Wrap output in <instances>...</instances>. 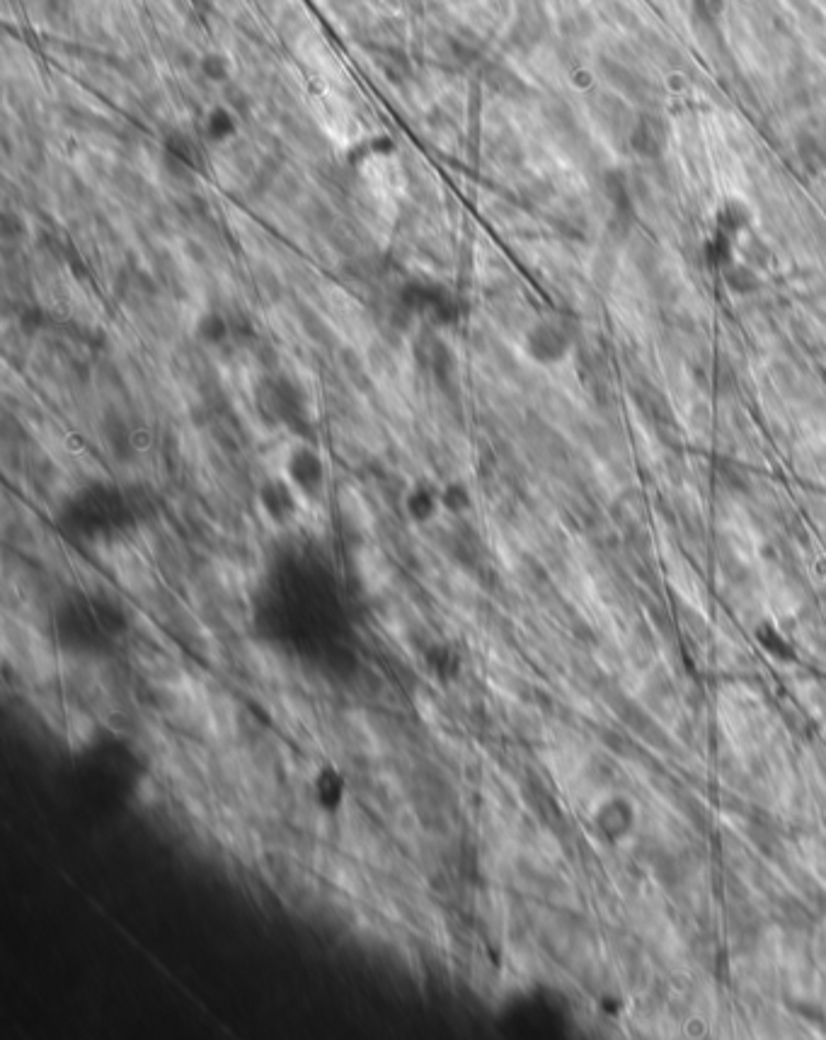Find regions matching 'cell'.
<instances>
[{"mask_svg":"<svg viewBox=\"0 0 826 1040\" xmlns=\"http://www.w3.org/2000/svg\"><path fill=\"white\" fill-rule=\"evenodd\" d=\"M272 471H277L311 510L328 493L330 485V461L313 442L294 439L279 451Z\"/></svg>","mask_w":826,"mask_h":1040,"instance_id":"cell-1","label":"cell"},{"mask_svg":"<svg viewBox=\"0 0 826 1040\" xmlns=\"http://www.w3.org/2000/svg\"><path fill=\"white\" fill-rule=\"evenodd\" d=\"M255 505L262 522L274 531L291 529L298 519L308 512V505L303 502V497L298 495L277 471L269 473V476L257 485Z\"/></svg>","mask_w":826,"mask_h":1040,"instance_id":"cell-2","label":"cell"},{"mask_svg":"<svg viewBox=\"0 0 826 1040\" xmlns=\"http://www.w3.org/2000/svg\"><path fill=\"white\" fill-rule=\"evenodd\" d=\"M524 345L526 354H529L533 362L550 367V364H560L562 359L567 357L572 340L562 323H555V320H538L536 325H531L529 333H526Z\"/></svg>","mask_w":826,"mask_h":1040,"instance_id":"cell-3","label":"cell"},{"mask_svg":"<svg viewBox=\"0 0 826 1040\" xmlns=\"http://www.w3.org/2000/svg\"><path fill=\"white\" fill-rule=\"evenodd\" d=\"M403 512L407 522L415 527H429L446 517L444 502H441V483L432 480H417L403 495Z\"/></svg>","mask_w":826,"mask_h":1040,"instance_id":"cell-4","label":"cell"},{"mask_svg":"<svg viewBox=\"0 0 826 1040\" xmlns=\"http://www.w3.org/2000/svg\"><path fill=\"white\" fill-rule=\"evenodd\" d=\"M313 793L315 800H318L323 808L335 810L337 805L344 803V796H347V781H344V776L335 767H323L313 779Z\"/></svg>","mask_w":826,"mask_h":1040,"instance_id":"cell-5","label":"cell"},{"mask_svg":"<svg viewBox=\"0 0 826 1040\" xmlns=\"http://www.w3.org/2000/svg\"><path fill=\"white\" fill-rule=\"evenodd\" d=\"M441 502H444L446 514H463L470 507V490L463 480H446L441 483Z\"/></svg>","mask_w":826,"mask_h":1040,"instance_id":"cell-6","label":"cell"},{"mask_svg":"<svg viewBox=\"0 0 826 1040\" xmlns=\"http://www.w3.org/2000/svg\"><path fill=\"white\" fill-rule=\"evenodd\" d=\"M235 131L233 117L226 110H214L209 114V124H206V134L214 141H226Z\"/></svg>","mask_w":826,"mask_h":1040,"instance_id":"cell-7","label":"cell"}]
</instances>
